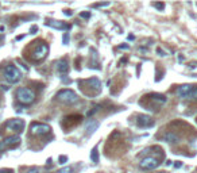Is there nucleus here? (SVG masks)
Instances as JSON below:
<instances>
[{"label": "nucleus", "mask_w": 197, "mask_h": 173, "mask_svg": "<svg viewBox=\"0 0 197 173\" xmlns=\"http://www.w3.org/2000/svg\"><path fill=\"white\" fill-rule=\"evenodd\" d=\"M3 76H4V79L7 80L10 84H15V83H18L19 80L22 79V72H20L15 65L10 64V65H7L4 68V70H3Z\"/></svg>", "instance_id": "f257e3e1"}, {"label": "nucleus", "mask_w": 197, "mask_h": 173, "mask_svg": "<svg viewBox=\"0 0 197 173\" xmlns=\"http://www.w3.org/2000/svg\"><path fill=\"white\" fill-rule=\"evenodd\" d=\"M56 99L61 103H65V104H74L79 100V96L72 89H61V91L57 92Z\"/></svg>", "instance_id": "f03ea898"}, {"label": "nucleus", "mask_w": 197, "mask_h": 173, "mask_svg": "<svg viewBox=\"0 0 197 173\" xmlns=\"http://www.w3.org/2000/svg\"><path fill=\"white\" fill-rule=\"evenodd\" d=\"M16 97H18V100L22 104L28 106L31 103H34V100H35V92L30 88L23 86V88H19L16 91Z\"/></svg>", "instance_id": "7ed1b4c3"}, {"label": "nucleus", "mask_w": 197, "mask_h": 173, "mask_svg": "<svg viewBox=\"0 0 197 173\" xmlns=\"http://www.w3.org/2000/svg\"><path fill=\"white\" fill-rule=\"evenodd\" d=\"M139 166L144 171H153V169L159 166V160L155 157H144L143 160L139 162Z\"/></svg>", "instance_id": "20e7f679"}, {"label": "nucleus", "mask_w": 197, "mask_h": 173, "mask_svg": "<svg viewBox=\"0 0 197 173\" xmlns=\"http://www.w3.org/2000/svg\"><path fill=\"white\" fill-rule=\"evenodd\" d=\"M47 53H49V46L46 43H39L35 50L33 51V56L31 57H33L34 61H40V60H43L47 56Z\"/></svg>", "instance_id": "39448f33"}, {"label": "nucleus", "mask_w": 197, "mask_h": 173, "mask_svg": "<svg viewBox=\"0 0 197 173\" xmlns=\"http://www.w3.org/2000/svg\"><path fill=\"white\" fill-rule=\"evenodd\" d=\"M30 130H31V134L34 135H45V134H49L51 129L46 123H33Z\"/></svg>", "instance_id": "423d86ee"}, {"label": "nucleus", "mask_w": 197, "mask_h": 173, "mask_svg": "<svg viewBox=\"0 0 197 173\" xmlns=\"http://www.w3.org/2000/svg\"><path fill=\"white\" fill-rule=\"evenodd\" d=\"M5 127H7V130H10V131L22 132L23 129H24V120L23 119H11L7 122Z\"/></svg>", "instance_id": "0eeeda50"}, {"label": "nucleus", "mask_w": 197, "mask_h": 173, "mask_svg": "<svg viewBox=\"0 0 197 173\" xmlns=\"http://www.w3.org/2000/svg\"><path fill=\"white\" fill-rule=\"evenodd\" d=\"M137 125L139 127H151L154 125V119L147 115H139L137 119Z\"/></svg>", "instance_id": "6e6552de"}, {"label": "nucleus", "mask_w": 197, "mask_h": 173, "mask_svg": "<svg viewBox=\"0 0 197 173\" xmlns=\"http://www.w3.org/2000/svg\"><path fill=\"white\" fill-rule=\"evenodd\" d=\"M193 88H195V85L192 84H185V85H181L179 88L177 89V96L182 97V99H188V96L190 95V92L193 91Z\"/></svg>", "instance_id": "1a4fd4ad"}, {"label": "nucleus", "mask_w": 197, "mask_h": 173, "mask_svg": "<svg viewBox=\"0 0 197 173\" xmlns=\"http://www.w3.org/2000/svg\"><path fill=\"white\" fill-rule=\"evenodd\" d=\"M84 83L88 84L89 88H93L95 89V93H98L101 91V83L97 77H92V79H88V80H84Z\"/></svg>", "instance_id": "9d476101"}, {"label": "nucleus", "mask_w": 197, "mask_h": 173, "mask_svg": "<svg viewBox=\"0 0 197 173\" xmlns=\"http://www.w3.org/2000/svg\"><path fill=\"white\" fill-rule=\"evenodd\" d=\"M4 148H14V146L19 145L20 143V137L19 135H12V137H8L5 138L4 141H2Z\"/></svg>", "instance_id": "9b49d317"}, {"label": "nucleus", "mask_w": 197, "mask_h": 173, "mask_svg": "<svg viewBox=\"0 0 197 173\" xmlns=\"http://www.w3.org/2000/svg\"><path fill=\"white\" fill-rule=\"evenodd\" d=\"M46 26H50L53 28H58V30H68L69 26L66 23L61 22V21H47L46 22Z\"/></svg>", "instance_id": "f8f14e48"}, {"label": "nucleus", "mask_w": 197, "mask_h": 173, "mask_svg": "<svg viewBox=\"0 0 197 173\" xmlns=\"http://www.w3.org/2000/svg\"><path fill=\"white\" fill-rule=\"evenodd\" d=\"M57 70H58L61 74L68 73V70H69V62L66 61L65 58L60 60V61L57 62Z\"/></svg>", "instance_id": "ddd939ff"}, {"label": "nucleus", "mask_w": 197, "mask_h": 173, "mask_svg": "<svg viewBox=\"0 0 197 173\" xmlns=\"http://www.w3.org/2000/svg\"><path fill=\"white\" fill-rule=\"evenodd\" d=\"M163 139L166 141V142H169V143H176V142H178L179 141V137L177 134H174V132H166V134L163 135Z\"/></svg>", "instance_id": "4468645a"}, {"label": "nucleus", "mask_w": 197, "mask_h": 173, "mask_svg": "<svg viewBox=\"0 0 197 173\" xmlns=\"http://www.w3.org/2000/svg\"><path fill=\"white\" fill-rule=\"evenodd\" d=\"M98 129V122H96V120H92L91 123H88V126H86V134L88 135H91V134H93L95 131Z\"/></svg>", "instance_id": "2eb2a0df"}, {"label": "nucleus", "mask_w": 197, "mask_h": 173, "mask_svg": "<svg viewBox=\"0 0 197 173\" xmlns=\"http://www.w3.org/2000/svg\"><path fill=\"white\" fill-rule=\"evenodd\" d=\"M149 97L151 100H155V102H159V103H166L167 102V97L163 96V95H161V93H150Z\"/></svg>", "instance_id": "dca6fc26"}, {"label": "nucleus", "mask_w": 197, "mask_h": 173, "mask_svg": "<svg viewBox=\"0 0 197 173\" xmlns=\"http://www.w3.org/2000/svg\"><path fill=\"white\" fill-rule=\"evenodd\" d=\"M91 161L93 164H97L98 162V152H97V146H95L91 152Z\"/></svg>", "instance_id": "f3484780"}, {"label": "nucleus", "mask_w": 197, "mask_h": 173, "mask_svg": "<svg viewBox=\"0 0 197 173\" xmlns=\"http://www.w3.org/2000/svg\"><path fill=\"white\" fill-rule=\"evenodd\" d=\"M188 99H197V85H195V88H193V91L188 96Z\"/></svg>", "instance_id": "a211bd4d"}, {"label": "nucleus", "mask_w": 197, "mask_h": 173, "mask_svg": "<svg viewBox=\"0 0 197 173\" xmlns=\"http://www.w3.org/2000/svg\"><path fill=\"white\" fill-rule=\"evenodd\" d=\"M153 7H155V8H157V10H159V11H163L165 4H163V3H153Z\"/></svg>", "instance_id": "6ab92c4d"}, {"label": "nucleus", "mask_w": 197, "mask_h": 173, "mask_svg": "<svg viewBox=\"0 0 197 173\" xmlns=\"http://www.w3.org/2000/svg\"><path fill=\"white\" fill-rule=\"evenodd\" d=\"M57 173H72V168H69V166H65V168L60 169Z\"/></svg>", "instance_id": "aec40b11"}, {"label": "nucleus", "mask_w": 197, "mask_h": 173, "mask_svg": "<svg viewBox=\"0 0 197 173\" xmlns=\"http://www.w3.org/2000/svg\"><path fill=\"white\" fill-rule=\"evenodd\" d=\"M62 42H63V45H68V43H69V33H65V34H63Z\"/></svg>", "instance_id": "412c9836"}, {"label": "nucleus", "mask_w": 197, "mask_h": 173, "mask_svg": "<svg viewBox=\"0 0 197 173\" xmlns=\"http://www.w3.org/2000/svg\"><path fill=\"white\" fill-rule=\"evenodd\" d=\"M80 16L84 19H88V18H91V12H81Z\"/></svg>", "instance_id": "4be33fe9"}, {"label": "nucleus", "mask_w": 197, "mask_h": 173, "mask_svg": "<svg viewBox=\"0 0 197 173\" xmlns=\"http://www.w3.org/2000/svg\"><path fill=\"white\" fill-rule=\"evenodd\" d=\"M97 111H98V107H95L93 109H92V111H88V116H92V115L96 114Z\"/></svg>", "instance_id": "5701e85b"}, {"label": "nucleus", "mask_w": 197, "mask_h": 173, "mask_svg": "<svg viewBox=\"0 0 197 173\" xmlns=\"http://www.w3.org/2000/svg\"><path fill=\"white\" fill-rule=\"evenodd\" d=\"M107 5H109V3H97L93 7H107Z\"/></svg>", "instance_id": "b1692460"}, {"label": "nucleus", "mask_w": 197, "mask_h": 173, "mask_svg": "<svg viewBox=\"0 0 197 173\" xmlns=\"http://www.w3.org/2000/svg\"><path fill=\"white\" fill-rule=\"evenodd\" d=\"M66 160H68V158H66L65 155H61V157H60V164H65Z\"/></svg>", "instance_id": "393cba45"}, {"label": "nucleus", "mask_w": 197, "mask_h": 173, "mask_svg": "<svg viewBox=\"0 0 197 173\" xmlns=\"http://www.w3.org/2000/svg\"><path fill=\"white\" fill-rule=\"evenodd\" d=\"M63 14H65L66 16H72V15H73V12H72L70 10H65V11H63Z\"/></svg>", "instance_id": "a878e982"}, {"label": "nucleus", "mask_w": 197, "mask_h": 173, "mask_svg": "<svg viewBox=\"0 0 197 173\" xmlns=\"http://www.w3.org/2000/svg\"><path fill=\"white\" fill-rule=\"evenodd\" d=\"M0 173H12L11 169H0Z\"/></svg>", "instance_id": "bb28decb"}, {"label": "nucleus", "mask_w": 197, "mask_h": 173, "mask_svg": "<svg viewBox=\"0 0 197 173\" xmlns=\"http://www.w3.org/2000/svg\"><path fill=\"white\" fill-rule=\"evenodd\" d=\"M27 173H39V171L37 168H33V169H30V171H28Z\"/></svg>", "instance_id": "cd10ccee"}, {"label": "nucleus", "mask_w": 197, "mask_h": 173, "mask_svg": "<svg viewBox=\"0 0 197 173\" xmlns=\"http://www.w3.org/2000/svg\"><path fill=\"white\" fill-rule=\"evenodd\" d=\"M35 31H38V27H37V26H33V27H31V34H35Z\"/></svg>", "instance_id": "c85d7f7f"}, {"label": "nucleus", "mask_w": 197, "mask_h": 173, "mask_svg": "<svg viewBox=\"0 0 197 173\" xmlns=\"http://www.w3.org/2000/svg\"><path fill=\"white\" fill-rule=\"evenodd\" d=\"M174 166H176V168H181V166H182V164H181V161H177V162H176V164H174Z\"/></svg>", "instance_id": "c756f323"}, {"label": "nucleus", "mask_w": 197, "mask_h": 173, "mask_svg": "<svg viewBox=\"0 0 197 173\" xmlns=\"http://www.w3.org/2000/svg\"><path fill=\"white\" fill-rule=\"evenodd\" d=\"M119 47H120V49H128V45H120Z\"/></svg>", "instance_id": "7c9ffc66"}, {"label": "nucleus", "mask_w": 197, "mask_h": 173, "mask_svg": "<svg viewBox=\"0 0 197 173\" xmlns=\"http://www.w3.org/2000/svg\"><path fill=\"white\" fill-rule=\"evenodd\" d=\"M3 149H5V148H4V145H3V142H0V152H2Z\"/></svg>", "instance_id": "2f4dec72"}, {"label": "nucleus", "mask_w": 197, "mask_h": 173, "mask_svg": "<svg viewBox=\"0 0 197 173\" xmlns=\"http://www.w3.org/2000/svg\"><path fill=\"white\" fill-rule=\"evenodd\" d=\"M47 173H51V172H47Z\"/></svg>", "instance_id": "473e14b6"}]
</instances>
